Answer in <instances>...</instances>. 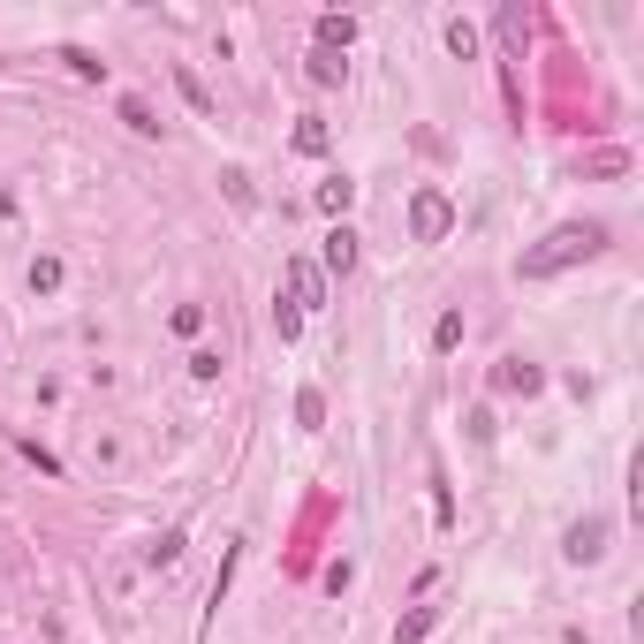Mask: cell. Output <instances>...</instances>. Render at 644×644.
<instances>
[{
  "mask_svg": "<svg viewBox=\"0 0 644 644\" xmlns=\"http://www.w3.org/2000/svg\"><path fill=\"white\" fill-rule=\"evenodd\" d=\"M319 274H333V281H349V274H356V228H349V220H333V228H326Z\"/></svg>",
  "mask_w": 644,
  "mask_h": 644,
  "instance_id": "5",
  "label": "cell"
},
{
  "mask_svg": "<svg viewBox=\"0 0 644 644\" xmlns=\"http://www.w3.org/2000/svg\"><path fill=\"white\" fill-rule=\"evenodd\" d=\"M319 417H326L319 387H304V394H296V425H304V433H319Z\"/></svg>",
  "mask_w": 644,
  "mask_h": 644,
  "instance_id": "18",
  "label": "cell"
},
{
  "mask_svg": "<svg viewBox=\"0 0 644 644\" xmlns=\"http://www.w3.org/2000/svg\"><path fill=\"white\" fill-rule=\"evenodd\" d=\"M312 205H319L326 220H341V212H349V205H356V182H349V174H326L319 190H312Z\"/></svg>",
  "mask_w": 644,
  "mask_h": 644,
  "instance_id": "7",
  "label": "cell"
},
{
  "mask_svg": "<svg viewBox=\"0 0 644 644\" xmlns=\"http://www.w3.org/2000/svg\"><path fill=\"white\" fill-rule=\"evenodd\" d=\"M122 122H130L137 137H160V122H153V107H145V99H122Z\"/></svg>",
  "mask_w": 644,
  "mask_h": 644,
  "instance_id": "17",
  "label": "cell"
},
{
  "mask_svg": "<svg viewBox=\"0 0 644 644\" xmlns=\"http://www.w3.org/2000/svg\"><path fill=\"white\" fill-rule=\"evenodd\" d=\"M599 251H607V228H599V220H569V228H554L546 243H531L515 274H523V281H546V274L584 266V258H599Z\"/></svg>",
  "mask_w": 644,
  "mask_h": 644,
  "instance_id": "1",
  "label": "cell"
},
{
  "mask_svg": "<svg viewBox=\"0 0 644 644\" xmlns=\"http://www.w3.org/2000/svg\"><path fill=\"white\" fill-rule=\"evenodd\" d=\"M281 296L296 304V312H319L326 304V274L312 258H281Z\"/></svg>",
  "mask_w": 644,
  "mask_h": 644,
  "instance_id": "3",
  "label": "cell"
},
{
  "mask_svg": "<svg viewBox=\"0 0 644 644\" xmlns=\"http://www.w3.org/2000/svg\"><path fill=\"white\" fill-rule=\"evenodd\" d=\"M440 630V607H417V615H402V630H394V644H417Z\"/></svg>",
  "mask_w": 644,
  "mask_h": 644,
  "instance_id": "9",
  "label": "cell"
},
{
  "mask_svg": "<svg viewBox=\"0 0 644 644\" xmlns=\"http://www.w3.org/2000/svg\"><path fill=\"white\" fill-rule=\"evenodd\" d=\"M174 92H182V99H190V107H197V114H212V92H205V84H197V76H190V69H174Z\"/></svg>",
  "mask_w": 644,
  "mask_h": 644,
  "instance_id": "16",
  "label": "cell"
},
{
  "mask_svg": "<svg viewBox=\"0 0 644 644\" xmlns=\"http://www.w3.org/2000/svg\"><path fill=\"white\" fill-rule=\"evenodd\" d=\"M61 61H69V69H76V76H107V61H92V53H84V46H69V53H61Z\"/></svg>",
  "mask_w": 644,
  "mask_h": 644,
  "instance_id": "21",
  "label": "cell"
},
{
  "mask_svg": "<svg viewBox=\"0 0 644 644\" xmlns=\"http://www.w3.org/2000/svg\"><path fill=\"white\" fill-rule=\"evenodd\" d=\"M538 387H546V372L531 356H500L493 364V394H538Z\"/></svg>",
  "mask_w": 644,
  "mask_h": 644,
  "instance_id": "6",
  "label": "cell"
},
{
  "mask_svg": "<svg viewBox=\"0 0 644 644\" xmlns=\"http://www.w3.org/2000/svg\"><path fill=\"white\" fill-rule=\"evenodd\" d=\"M190 379H220V349H190Z\"/></svg>",
  "mask_w": 644,
  "mask_h": 644,
  "instance_id": "19",
  "label": "cell"
},
{
  "mask_svg": "<svg viewBox=\"0 0 644 644\" xmlns=\"http://www.w3.org/2000/svg\"><path fill=\"white\" fill-rule=\"evenodd\" d=\"M167 326H174V333H197V326H205V304H174V319Z\"/></svg>",
  "mask_w": 644,
  "mask_h": 644,
  "instance_id": "20",
  "label": "cell"
},
{
  "mask_svg": "<svg viewBox=\"0 0 644 644\" xmlns=\"http://www.w3.org/2000/svg\"><path fill=\"white\" fill-rule=\"evenodd\" d=\"M61 289V258H31V296H53Z\"/></svg>",
  "mask_w": 644,
  "mask_h": 644,
  "instance_id": "13",
  "label": "cell"
},
{
  "mask_svg": "<svg viewBox=\"0 0 644 644\" xmlns=\"http://www.w3.org/2000/svg\"><path fill=\"white\" fill-rule=\"evenodd\" d=\"M448 53H455V61H471V53H478V31H471L463 15H448Z\"/></svg>",
  "mask_w": 644,
  "mask_h": 644,
  "instance_id": "12",
  "label": "cell"
},
{
  "mask_svg": "<svg viewBox=\"0 0 644 644\" xmlns=\"http://www.w3.org/2000/svg\"><path fill=\"white\" fill-rule=\"evenodd\" d=\"M561 554H569L576 569L607 561V515H576V523H569V538H561Z\"/></svg>",
  "mask_w": 644,
  "mask_h": 644,
  "instance_id": "4",
  "label": "cell"
},
{
  "mask_svg": "<svg viewBox=\"0 0 644 644\" xmlns=\"http://www.w3.org/2000/svg\"><path fill=\"white\" fill-rule=\"evenodd\" d=\"M448 228H455V205H448L440 190H417V197H410V235H417V243H448Z\"/></svg>",
  "mask_w": 644,
  "mask_h": 644,
  "instance_id": "2",
  "label": "cell"
},
{
  "mask_svg": "<svg viewBox=\"0 0 644 644\" xmlns=\"http://www.w3.org/2000/svg\"><path fill=\"white\" fill-rule=\"evenodd\" d=\"M304 69H312V84H341V76H349V61H341V53H319V46H312Z\"/></svg>",
  "mask_w": 644,
  "mask_h": 644,
  "instance_id": "11",
  "label": "cell"
},
{
  "mask_svg": "<svg viewBox=\"0 0 644 644\" xmlns=\"http://www.w3.org/2000/svg\"><path fill=\"white\" fill-rule=\"evenodd\" d=\"M356 38V15H319V53H349Z\"/></svg>",
  "mask_w": 644,
  "mask_h": 644,
  "instance_id": "8",
  "label": "cell"
},
{
  "mask_svg": "<svg viewBox=\"0 0 644 644\" xmlns=\"http://www.w3.org/2000/svg\"><path fill=\"white\" fill-rule=\"evenodd\" d=\"M274 333H281V341H296V333H304V312H296L289 296H274Z\"/></svg>",
  "mask_w": 644,
  "mask_h": 644,
  "instance_id": "15",
  "label": "cell"
},
{
  "mask_svg": "<svg viewBox=\"0 0 644 644\" xmlns=\"http://www.w3.org/2000/svg\"><path fill=\"white\" fill-rule=\"evenodd\" d=\"M433 349H440V356L463 349V312H440V319H433Z\"/></svg>",
  "mask_w": 644,
  "mask_h": 644,
  "instance_id": "10",
  "label": "cell"
},
{
  "mask_svg": "<svg viewBox=\"0 0 644 644\" xmlns=\"http://www.w3.org/2000/svg\"><path fill=\"white\" fill-rule=\"evenodd\" d=\"M296 153H312V160L326 153V122H319V114H304V122H296Z\"/></svg>",
  "mask_w": 644,
  "mask_h": 644,
  "instance_id": "14",
  "label": "cell"
}]
</instances>
